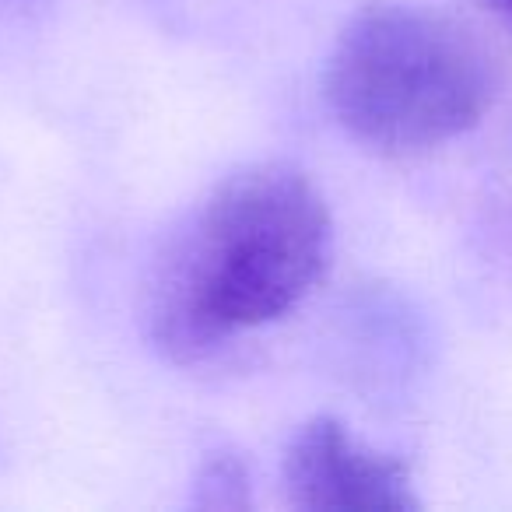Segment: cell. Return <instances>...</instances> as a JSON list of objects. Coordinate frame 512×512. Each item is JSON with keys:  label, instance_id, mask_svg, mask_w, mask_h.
<instances>
[{"label": "cell", "instance_id": "cell-6", "mask_svg": "<svg viewBox=\"0 0 512 512\" xmlns=\"http://www.w3.org/2000/svg\"><path fill=\"white\" fill-rule=\"evenodd\" d=\"M18 4H25V0H0V8H18Z\"/></svg>", "mask_w": 512, "mask_h": 512}, {"label": "cell", "instance_id": "cell-3", "mask_svg": "<svg viewBox=\"0 0 512 512\" xmlns=\"http://www.w3.org/2000/svg\"><path fill=\"white\" fill-rule=\"evenodd\" d=\"M285 488L306 512H414L411 470L358 442L337 418H313L285 453Z\"/></svg>", "mask_w": 512, "mask_h": 512}, {"label": "cell", "instance_id": "cell-2", "mask_svg": "<svg viewBox=\"0 0 512 512\" xmlns=\"http://www.w3.org/2000/svg\"><path fill=\"white\" fill-rule=\"evenodd\" d=\"M505 88L495 46L446 11L376 4L344 25L323 67V99L348 137L418 155L474 130Z\"/></svg>", "mask_w": 512, "mask_h": 512}, {"label": "cell", "instance_id": "cell-5", "mask_svg": "<svg viewBox=\"0 0 512 512\" xmlns=\"http://www.w3.org/2000/svg\"><path fill=\"white\" fill-rule=\"evenodd\" d=\"M488 4H491V8L498 11V15L505 18V22L512 25V0H488Z\"/></svg>", "mask_w": 512, "mask_h": 512}, {"label": "cell", "instance_id": "cell-4", "mask_svg": "<svg viewBox=\"0 0 512 512\" xmlns=\"http://www.w3.org/2000/svg\"><path fill=\"white\" fill-rule=\"evenodd\" d=\"M190 502L197 509H246L253 502V491H249V470L228 449L211 453L200 463L197 477H193Z\"/></svg>", "mask_w": 512, "mask_h": 512}, {"label": "cell", "instance_id": "cell-1", "mask_svg": "<svg viewBox=\"0 0 512 512\" xmlns=\"http://www.w3.org/2000/svg\"><path fill=\"white\" fill-rule=\"evenodd\" d=\"M330 211L309 172L260 162L232 172L165 256L151 334L176 362L292 313L323 278Z\"/></svg>", "mask_w": 512, "mask_h": 512}]
</instances>
